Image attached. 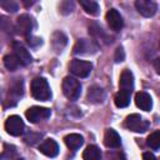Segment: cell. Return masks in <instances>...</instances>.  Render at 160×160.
<instances>
[{
  "instance_id": "2e32d148",
  "label": "cell",
  "mask_w": 160,
  "mask_h": 160,
  "mask_svg": "<svg viewBox=\"0 0 160 160\" xmlns=\"http://www.w3.org/2000/svg\"><path fill=\"white\" fill-rule=\"evenodd\" d=\"M86 99L89 102H92V104H101L104 100H105V92L104 90L100 88V86H90L89 90H88V94H86Z\"/></svg>"
},
{
  "instance_id": "f1b7e54d",
  "label": "cell",
  "mask_w": 160,
  "mask_h": 160,
  "mask_svg": "<svg viewBox=\"0 0 160 160\" xmlns=\"http://www.w3.org/2000/svg\"><path fill=\"white\" fill-rule=\"evenodd\" d=\"M109 160H126L125 155L122 152H114V154H108Z\"/></svg>"
},
{
  "instance_id": "d6986e66",
  "label": "cell",
  "mask_w": 160,
  "mask_h": 160,
  "mask_svg": "<svg viewBox=\"0 0 160 160\" xmlns=\"http://www.w3.org/2000/svg\"><path fill=\"white\" fill-rule=\"evenodd\" d=\"M79 2H80L81 8L85 10L86 14H89V15H91V16L99 15V12H100V6H99V4H98L96 1H92V0H80Z\"/></svg>"
},
{
  "instance_id": "8992f818",
  "label": "cell",
  "mask_w": 160,
  "mask_h": 160,
  "mask_svg": "<svg viewBox=\"0 0 160 160\" xmlns=\"http://www.w3.org/2000/svg\"><path fill=\"white\" fill-rule=\"evenodd\" d=\"M92 70V64L90 61L74 59L70 62V71L78 78H88Z\"/></svg>"
},
{
  "instance_id": "4dcf8cb0",
  "label": "cell",
  "mask_w": 160,
  "mask_h": 160,
  "mask_svg": "<svg viewBox=\"0 0 160 160\" xmlns=\"http://www.w3.org/2000/svg\"><path fill=\"white\" fill-rule=\"evenodd\" d=\"M154 69H155L156 74L160 75V58L155 59V61H154Z\"/></svg>"
},
{
  "instance_id": "277c9868",
  "label": "cell",
  "mask_w": 160,
  "mask_h": 160,
  "mask_svg": "<svg viewBox=\"0 0 160 160\" xmlns=\"http://www.w3.org/2000/svg\"><path fill=\"white\" fill-rule=\"evenodd\" d=\"M99 46L94 40H89V39H79L72 49V52L75 55H90V54H95L98 51Z\"/></svg>"
},
{
  "instance_id": "9a60e30c",
  "label": "cell",
  "mask_w": 160,
  "mask_h": 160,
  "mask_svg": "<svg viewBox=\"0 0 160 160\" xmlns=\"http://www.w3.org/2000/svg\"><path fill=\"white\" fill-rule=\"evenodd\" d=\"M119 88H120V90H124V91H129V92L132 91L134 75L129 69L122 70V72L120 75V80H119Z\"/></svg>"
},
{
  "instance_id": "6da1fadb",
  "label": "cell",
  "mask_w": 160,
  "mask_h": 160,
  "mask_svg": "<svg viewBox=\"0 0 160 160\" xmlns=\"http://www.w3.org/2000/svg\"><path fill=\"white\" fill-rule=\"evenodd\" d=\"M31 95L34 99L40 101H48L51 98V90L48 84V80L44 78H35L31 81Z\"/></svg>"
},
{
  "instance_id": "603a6c76",
  "label": "cell",
  "mask_w": 160,
  "mask_h": 160,
  "mask_svg": "<svg viewBox=\"0 0 160 160\" xmlns=\"http://www.w3.org/2000/svg\"><path fill=\"white\" fill-rule=\"evenodd\" d=\"M21 95H22V81L18 80L11 85V88L9 90V96L11 99H14V101H16Z\"/></svg>"
},
{
  "instance_id": "8fae6325",
  "label": "cell",
  "mask_w": 160,
  "mask_h": 160,
  "mask_svg": "<svg viewBox=\"0 0 160 160\" xmlns=\"http://www.w3.org/2000/svg\"><path fill=\"white\" fill-rule=\"evenodd\" d=\"M39 151L48 158H55L59 154V145L54 139H46L40 144Z\"/></svg>"
},
{
  "instance_id": "83f0119b",
  "label": "cell",
  "mask_w": 160,
  "mask_h": 160,
  "mask_svg": "<svg viewBox=\"0 0 160 160\" xmlns=\"http://www.w3.org/2000/svg\"><path fill=\"white\" fill-rule=\"evenodd\" d=\"M124 59H125L124 49L121 46H118L115 50V54H114V60H115V62H121V61H124Z\"/></svg>"
},
{
  "instance_id": "836d02e7",
  "label": "cell",
  "mask_w": 160,
  "mask_h": 160,
  "mask_svg": "<svg viewBox=\"0 0 160 160\" xmlns=\"http://www.w3.org/2000/svg\"><path fill=\"white\" fill-rule=\"evenodd\" d=\"M159 48H160V42H159Z\"/></svg>"
},
{
  "instance_id": "d6a6232c",
  "label": "cell",
  "mask_w": 160,
  "mask_h": 160,
  "mask_svg": "<svg viewBox=\"0 0 160 160\" xmlns=\"http://www.w3.org/2000/svg\"><path fill=\"white\" fill-rule=\"evenodd\" d=\"M16 160H24V159H16Z\"/></svg>"
},
{
  "instance_id": "9c48e42d",
  "label": "cell",
  "mask_w": 160,
  "mask_h": 160,
  "mask_svg": "<svg viewBox=\"0 0 160 160\" xmlns=\"http://www.w3.org/2000/svg\"><path fill=\"white\" fill-rule=\"evenodd\" d=\"M106 22H108L109 28L114 31H120L124 26L122 16L120 15V12L116 9H110L106 12Z\"/></svg>"
},
{
  "instance_id": "ba28073f",
  "label": "cell",
  "mask_w": 160,
  "mask_h": 160,
  "mask_svg": "<svg viewBox=\"0 0 160 160\" xmlns=\"http://www.w3.org/2000/svg\"><path fill=\"white\" fill-rule=\"evenodd\" d=\"M135 8L138 12L145 18H151L156 14L158 5L155 1L151 0H136L135 1Z\"/></svg>"
},
{
  "instance_id": "7a4b0ae2",
  "label": "cell",
  "mask_w": 160,
  "mask_h": 160,
  "mask_svg": "<svg viewBox=\"0 0 160 160\" xmlns=\"http://www.w3.org/2000/svg\"><path fill=\"white\" fill-rule=\"evenodd\" d=\"M61 89H62V94L69 100H76L81 94V84L75 78H71V76L64 78Z\"/></svg>"
},
{
  "instance_id": "484cf974",
  "label": "cell",
  "mask_w": 160,
  "mask_h": 160,
  "mask_svg": "<svg viewBox=\"0 0 160 160\" xmlns=\"http://www.w3.org/2000/svg\"><path fill=\"white\" fill-rule=\"evenodd\" d=\"M59 8H60V12L66 15L74 10V2L72 1H62Z\"/></svg>"
},
{
  "instance_id": "3957f363",
  "label": "cell",
  "mask_w": 160,
  "mask_h": 160,
  "mask_svg": "<svg viewBox=\"0 0 160 160\" xmlns=\"http://www.w3.org/2000/svg\"><path fill=\"white\" fill-rule=\"evenodd\" d=\"M149 121L142 119L139 114H131L124 120V126L134 132H145L149 129Z\"/></svg>"
},
{
  "instance_id": "52a82bcc",
  "label": "cell",
  "mask_w": 160,
  "mask_h": 160,
  "mask_svg": "<svg viewBox=\"0 0 160 160\" xmlns=\"http://www.w3.org/2000/svg\"><path fill=\"white\" fill-rule=\"evenodd\" d=\"M24 121L18 115H11L5 121V130L11 136H19L24 131Z\"/></svg>"
},
{
  "instance_id": "e0dca14e",
  "label": "cell",
  "mask_w": 160,
  "mask_h": 160,
  "mask_svg": "<svg viewBox=\"0 0 160 160\" xmlns=\"http://www.w3.org/2000/svg\"><path fill=\"white\" fill-rule=\"evenodd\" d=\"M68 42V38L61 31H55L51 36V46L56 52H60Z\"/></svg>"
},
{
  "instance_id": "4316f807",
  "label": "cell",
  "mask_w": 160,
  "mask_h": 160,
  "mask_svg": "<svg viewBox=\"0 0 160 160\" xmlns=\"http://www.w3.org/2000/svg\"><path fill=\"white\" fill-rule=\"evenodd\" d=\"M0 6L6 10V11H10V12H15L18 10V4L15 1H2L0 4Z\"/></svg>"
},
{
  "instance_id": "cb8c5ba5",
  "label": "cell",
  "mask_w": 160,
  "mask_h": 160,
  "mask_svg": "<svg viewBox=\"0 0 160 160\" xmlns=\"http://www.w3.org/2000/svg\"><path fill=\"white\" fill-rule=\"evenodd\" d=\"M146 144L149 148H151L154 150L160 149V130L151 132L146 139Z\"/></svg>"
},
{
  "instance_id": "d4e9b609",
  "label": "cell",
  "mask_w": 160,
  "mask_h": 160,
  "mask_svg": "<svg viewBox=\"0 0 160 160\" xmlns=\"http://www.w3.org/2000/svg\"><path fill=\"white\" fill-rule=\"evenodd\" d=\"M89 32H90L94 38H100V40H105V39H106V35H105V32L102 31L101 26H99V25L95 24V22H92V24L89 25Z\"/></svg>"
},
{
  "instance_id": "30bf717a",
  "label": "cell",
  "mask_w": 160,
  "mask_h": 160,
  "mask_svg": "<svg viewBox=\"0 0 160 160\" xmlns=\"http://www.w3.org/2000/svg\"><path fill=\"white\" fill-rule=\"evenodd\" d=\"M32 26H34V21L32 19L26 15V14H22L18 18V21H16V30L19 34L21 35H25V36H29V34L31 32L32 30Z\"/></svg>"
},
{
  "instance_id": "f546056e",
  "label": "cell",
  "mask_w": 160,
  "mask_h": 160,
  "mask_svg": "<svg viewBox=\"0 0 160 160\" xmlns=\"http://www.w3.org/2000/svg\"><path fill=\"white\" fill-rule=\"evenodd\" d=\"M28 42H29V45L30 46H38V45H41V39H39V38H28Z\"/></svg>"
},
{
  "instance_id": "44dd1931",
  "label": "cell",
  "mask_w": 160,
  "mask_h": 160,
  "mask_svg": "<svg viewBox=\"0 0 160 160\" xmlns=\"http://www.w3.org/2000/svg\"><path fill=\"white\" fill-rule=\"evenodd\" d=\"M84 160H101V151L96 145H89L82 152Z\"/></svg>"
},
{
  "instance_id": "7c38bea8",
  "label": "cell",
  "mask_w": 160,
  "mask_h": 160,
  "mask_svg": "<svg viewBox=\"0 0 160 160\" xmlns=\"http://www.w3.org/2000/svg\"><path fill=\"white\" fill-rule=\"evenodd\" d=\"M12 49H14L15 56L19 59V61H20L21 65L26 66V65H29V64L32 61V58H31L30 52H29L20 42H16V41H15V42L12 44Z\"/></svg>"
},
{
  "instance_id": "4fadbf2b",
  "label": "cell",
  "mask_w": 160,
  "mask_h": 160,
  "mask_svg": "<svg viewBox=\"0 0 160 160\" xmlns=\"http://www.w3.org/2000/svg\"><path fill=\"white\" fill-rule=\"evenodd\" d=\"M104 145L110 149H118L121 145L120 135L114 129H106L104 134Z\"/></svg>"
},
{
  "instance_id": "1f68e13d",
  "label": "cell",
  "mask_w": 160,
  "mask_h": 160,
  "mask_svg": "<svg viewBox=\"0 0 160 160\" xmlns=\"http://www.w3.org/2000/svg\"><path fill=\"white\" fill-rule=\"evenodd\" d=\"M142 160H156V158L151 152H144L142 154Z\"/></svg>"
},
{
  "instance_id": "7402d4cb",
  "label": "cell",
  "mask_w": 160,
  "mask_h": 160,
  "mask_svg": "<svg viewBox=\"0 0 160 160\" xmlns=\"http://www.w3.org/2000/svg\"><path fill=\"white\" fill-rule=\"evenodd\" d=\"M4 65L8 70L10 71H15L21 64L19 61V59L15 56V54H9V55H5L4 56Z\"/></svg>"
},
{
  "instance_id": "5b68a950",
  "label": "cell",
  "mask_w": 160,
  "mask_h": 160,
  "mask_svg": "<svg viewBox=\"0 0 160 160\" xmlns=\"http://www.w3.org/2000/svg\"><path fill=\"white\" fill-rule=\"evenodd\" d=\"M50 115H51V110L49 108H42V106H31L25 112L26 119L32 124L46 120L48 118H50Z\"/></svg>"
},
{
  "instance_id": "ac0fdd59",
  "label": "cell",
  "mask_w": 160,
  "mask_h": 160,
  "mask_svg": "<svg viewBox=\"0 0 160 160\" xmlns=\"http://www.w3.org/2000/svg\"><path fill=\"white\" fill-rule=\"evenodd\" d=\"M64 141L66 144V146L70 149V150H78L82 144H84V138L80 135V134H76V132H72V134H69L64 138Z\"/></svg>"
},
{
  "instance_id": "5bb4252c",
  "label": "cell",
  "mask_w": 160,
  "mask_h": 160,
  "mask_svg": "<svg viewBox=\"0 0 160 160\" xmlns=\"http://www.w3.org/2000/svg\"><path fill=\"white\" fill-rule=\"evenodd\" d=\"M135 104L139 109H141L144 111H150L152 108L151 96L146 91H139L135 94Z\"/></svg>"
},
{
  "instance_id": "ffe728a7",
  "label": "cell",
  "mask_w": 160,
  "mask_h": 160,
  "mask_svg": "<svg viewBox=\"0 0 160 160\" xmlns=\"http://www.w3.org/2000/svg\"><path fill=\"white\" fill-rule=\"evenodd\" d=\"M130 96H131V92L119 90L114 98V102L118 108H126L130 104Z\"/></svg>"
}]
</instances>
